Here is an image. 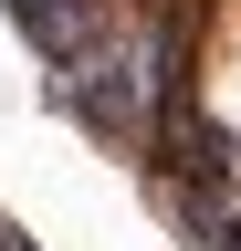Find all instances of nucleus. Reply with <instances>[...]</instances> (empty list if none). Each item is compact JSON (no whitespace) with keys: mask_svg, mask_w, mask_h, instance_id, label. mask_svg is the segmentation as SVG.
<instances>
[{"mask_svg":"<svg viewBox=\"0 0 241 251\" xmlns=\"http://www.w3.org/2000/svg\"><path fill=\"white\" fill-rule=\"evenodd\" d=\"M199 230V251H241V209H210V220H189Z\"/></svg>","mask_w":241,"mask_h":251,"instance_id":"nucleus-1","label":"nucleus"},{"mask_svg":"<svg viewBox=\"0 0 241 251\" xmlns=\"http://www.w3.org/2000/svg\"><path fill=\"white\" fill-rule=\"evenodd\" d=\"M0 251H42V241H32V230H21V220H11V230H0Z\"/></svg>","mask_w":241,"mask_h":251,"instance_id":"nucleus-2","label":"nucleus"},{"mask_svg":"<svg viewBox=\"0 0 241 251\" xmlns=\"http://www.w3.org/2000/svg\"><path fill=\"white\" fill-rule=\"evenodd\" d=\"M0 230H11V209H0Z\"/></svg>","mask_w":241,"mask_h":251,"instance_id":"nucleus-3","label":"nucleus"}]
</instances>
